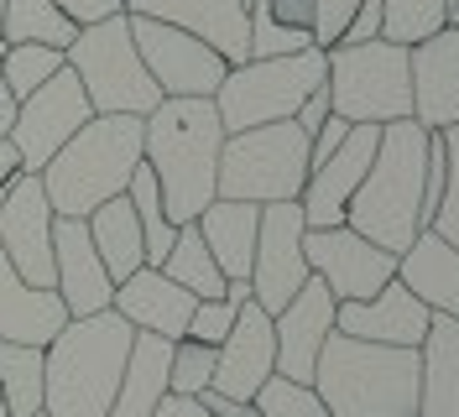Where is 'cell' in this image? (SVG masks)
Listing matches in <instances>:
<instances>
[{
	"label": "cell",
	"mask_w": 459,
	"mask_h": 417,
	"mask_svg": "<svg viewBox=\"0 0 459 417\" xmlns=\"http://www.w3.org/2000/svg\"><path fill=\"white\" fill-rule=\"evenodd\" d=\"M152 417H209V413L199 407V396H172V391H168V396L157 402V413H152Z\"/></svg>",
	"instance_id": "41"
},
{
	"label": "cell",
	"mask_w": 459,
	"mask_h": 417,
	"mask_svg": "<svg viewBox=\"0 0 459 417\" xmlns=\"http://www.w3.org/2000/svg\"><path fill=\"white\" fill-rule=\"evenodd\" d=\"M308 136L277 120V126H251L235 131L220 146V178H214V198H235V204H292L308 183Z\"/></svg>",
	"instance_id": "8"
},
{
	"label": "cell",
	"mask_w": 459,
	"mask_h": 417,
	"mask_svg": "<svg viewBox=\"0 0 459 417\" xmlns=\"http://www.w3.org/2000/svg\"><path fill=\"white\" fill-rule=\"evenodd\" d=\"M120 5H126V0H120Z\"/></svg>",
	"instance_id": "51"
},
{
	"label": "cell",
	"mask_w": 459,
	"mask_h": 417,
	"mask_svg": "<svg viewBox=\"0 0 459 417\" xmlns=\"http://www.w3.org/2000/svg\"><path fill=\"white\" fill-rule=\"evenodd\" d=\"M68 68L79 74L94 115H152L162 105V89L152 83L142 53L131 42V16L115 11L94 27H79L68 42Z\"/></svg>",
	"instance_id": "9"
},
{
	"label": "cell",
	"mask_w": 459,
	"mask_h": 417,
	"mask_svg": "<svg viewBox=\"0 0 459 417\" xmlns=\"http://www.w3.org/2000/svg\"><path fill=\"white\" fill-rule=\"evenodd\" d=\"M251 413L256 417H329V407L318 402L314 387L287 381V376H266L261 391L251 396Z\"/></svg>",
	"instance_id": "34"
},
{
	"label": "cell",
	"mask_w": 459,
	"mask_h": 417,
	"mask_svg": "<svg viewBox=\"0 0 459 417\" xmlns=\"http://www.w3.org/2000/svg\"><path fill=\"white\" fill-rule=\"evenodd\" d=\"M0 16H5V0H0Z\"/></svg>",
	"instance_id": "46"
},
{
	"label": "cell",
	"mask_w": 459,
	"mask_h": 417,
	"mask_svg": "<svg viewBox=\"0 0 459 417\" xmlns=\"http://www.w3.org/2000/svg\"><path fill=\"white\" fill-rule=\"evenodd\" d=\"M0 417H11V413H5V402H0Z\"/></svg>",
	"instance_id": "45"
},
{
	"label": "cell",
	"mask_w": 459,
	"mask_h": 417,
	"mask_svg": "<svg viewBox=\"0 0 459 417\" xmlns=\"http://www.w3.org/2000/svg\"><path fill=\"white\" fill-rule=\"evenodd\" d=\"M136 329L105 308L89 318H68L42 350V413L48 417H105L120 387Z\"/></svg>",
	"instance_id": "3"
},
{
	"label": "cell",
	"mask_w": 459,
	"mask_h": 417,
	"mask_svg": "<svg viewBox=\"0 0 459 417\" xmlns=\"http://www.w3.org/2000/svg\"><path fill=\"white\" fill-rule=\"evenodd\" d=\"M407 79H412V120L423 131L459 126V31L438 27L433 37L407 48Z\"/></svg>",
	"instance_id": "17"
},
{
	"label": "cell",
	"mask_w": 459,
	"mask_h": 417,
	"mask_svg": "<svg viewBox=\"0 0 459 417\" xmlns=\"http://www.w3.org/2000/svg\"><path fill=\"white\" fill-rule=\"evenodd\" d=\"M16 172H22V157H16V146H11V141H0V188H5Z\"/></svg>",
	"instance_id": "43"
},
{
	"label": "cell",
	"mask_w": 459,
	"mask_h": 417,
	"mask_svg": "<svg viewBox=\"0 0 459 417\" xmlns=\"http://www.w3.org/2000/svg\"><path fill=\"white\" fill-rule=\"evenodd\" d=\"M329 57V110L350 126H392L412 120V79H407V48L371 37V42H334Z\"/></svg>",
	"instance_id": "6"
},
{
	"label": "cell",
	"mask_w": 459,
	"mask_h": 417,
	"mask_svg": "<svg viewBox=\"0 0 459 417\" xmlns=\"http://www.w3.org/2000/svg\"><path fill=\"white\" fill-rule=\"evenodd\" d=\"M162 277H172L183 292H194V298H225V272L214 266V256H209V246H204L199 224H178V240H172V250L162 256V266H157Z\"/></svg>",
	"instance_id": "29"
},
{
	"label": "cell",
	"mask_w": 459,
	"mask_h": 417,
	"mask_svg": "<svg viewBox=\"0 0 459 417\" xmlns=\"http://www.w3.org/2000/svg\"><path fill=\"white\" fill-rule=\"evenodd\" d=\"M16 105H22V100H16V94L5 89V79H0V141L11 136V120H16Z\"/></svg>",
	"instance_id": "42"
},
{
	"label": "cell",
	"mask_w": 459,
	"mask_h": 417,
	"mask_svg": "<svg viewBox=\"0 0 459 417\" xmlns=\"http://www.w3.org/2000/svg\"><path fill=\"white\" fill-rule=\"evenodd\" d=\"M412 417H459V324L433 313L418 344V413Z\"/></svg>",
	"instance_id": "25"
},
{
	"label": "cell",
	"mask_w": 459,
	"mask_h": 417,
	"mask_svg": "<svg viewBox=\"0 0 459 417\" xmlns=\"http://www.w3.org/2000/svg\"><path fill=\"white\" fill-rule=\"evenodd\" d=\"M303 209L292 204H261V230H256V256H251V303L266 313H282L292 292L314 277L303 261Z\"/></svg>",
	"instance_id": "13"
},
{
	"label": "cell",
	"mask_w": 459,
	"mask_h": 417,
	"mask_svg": "<svg viewBox=\"0 0 459 417\" xmlns=\"http://www.w3.org/2000/svg\"><path fill=\"white\" fill-rule=\"evenodd\" d=\"M235 313L240 308L225 303V298H204V303H194V318H188V334L183 339H199V344H225V334L235 329Z\"/></svg>",
	"instance_id": "37"
},
{
	"label": "cell",
	"mask_w": 459,
	"mask_h": 417,
	"mask_svg": "<svg viewBox=\"0 0 459 417\" xmlns=\"http://www.w3.org/2000/svg\"><path fill=\"white\" fill-rule=\"evenodd\" d=\"M314 391L329 417H412L418 413V350L366 344L329 334L314 365Z\"/></svg>",
	"instance_id": "5"
},
{
	"label": "cell",
	"mask_w": 459,
	"mask_h": 417,
	"mask_svg": "<svg viewBox=\"0 0 459 417\" xmlns=\"http://www.w3.org/2000/svg\"><path fill=\"white\" fill-rule=\"evenodd\" d=\"M360 0H314V48H334L344 42V27L355 22Z\"/></svg>",
	"instance_id": "38"
},
{
	"label": "cell",
	"mask_w": 459,
	"mask_h": 417,
	"mask_svg": "<svg viewBox=\"0 0 459 417\" xmlns=\"http://www.w3.org/2000/svg\"><path fill=\"white\" fill-rule=\"evenodd\" d=\"M376 141H381V126H350V136L340 141V152L329 162H318L298 194V209H303V224L308 230H334L344 224V209L360 188V178L371 172Z\"/></svg>",
	"instance_id": "15"
},
{
	"label": "cell",
	"mask_w": 459,
	"mask_h": 417,
	"mask_svg": "<svg viewBox=\"0 0 459 417\" xmlns=\"http://www.w3.org/2000/svg\"><path fill=\"white\" fill-rule=\"evenodd\" d=\"M142 157L157 172L168 220L194 224L214 204L220 146H225V126H220L214 100H162L152 115H142Z\"/></svg>",
	"instance_id": "1"
},
{
	"label": "cell",
	"mask_w": 459,
	"mask_h": 417,
	"mask_svg": "<svg viewBox=\"0 0 459 417\" xmlns=\"http://www.w3.org/2000/svg\"><path fill=\"white\" fill-rule=\"evenodd\" d=\"M303 261H308V272L334 292V303H366V298H376L386 282L397 277V256L371 246V240L355 235L350 224L308 230V235H303Z\"/></svg>",
	"instance_id": "12"
},
{
	"label": "cell",
	"mask_w": 459,
	"mask_h": 417,
	"mask_svg": "<svg viewBox=\"0 0 459 417\" xmlns=\"http://www.w3.org/2000/svg\"><path fill=\"white\" fill-rule=\"evenodd\" d=\"M63 324H68L63 298H57L53 287H31V282H22L16 266L5 261V250H0V339L48 350Z\"/></svg>",
	"instance_id": "23"
},
{
	"label": "cell",
	"mask_w": 459,
	"mask_h": 417,
	"mask_svg": "<svg viewBox=\"0 0 459 417\" xmlns=\"http://www.w3.org/2000/svg\"><path fill=\"white\" fill-rule=\"evenodd\" d=\"M94 110H89V94L74 68H63L42 83L37 94H27L16 105V120H11V146L22 157V172H42L63 152V141L79 136V126H89Z\"/></svg>",
	"instance_id": "11"
},
{
	"label": "cell",
	"mask_w": 459,
	"mask_h": 417,
	"mask_svg": "<svg viewBox=\"0 0 459 417\" xmlns=\"http://www.w3.org/2000/svg\"><path fill=\"white\" fill-rule=\"evenodd\" d=\"M433 313L397 277L386 282L376 298L366 303H340L334 308V329L350 334V339H366V344H397V350H418L423 334H429Z\"/></svg>",
	"instance_id": "21"
},
{
	"label": "cell",
	"mask_w": 459,
	"mask_h": 417,
	"mask_svg": "<svg viewBox=\"0 0 459 417\" xmlns=\"http://www.w3.org/2000/svg\"><path fill=\"white\" fill-rule=\"evenodd\" d=\"M449 5H455V0H449Z\"/></svg>",
	"instance_id": "50"
},
{
	"label": "cell",
	"mask_w": 459,
	"mask_h": 417,
	"mask_svg": "<svg viewBox=\"0 0 459 417\" xmlns=\"http://www.w3.org/2000/svg\"><path fill=\"white\" fill-rule=\"evenodd\" d=\"M240 5H246V11H251V0H240Z\"/></svg>",
	"instance_id": "47"
},
{
	"label": "cell",
	"mask_w": 459,
	"mask_h": 417,
	"mask_svg": "<svg viewBox=\"0 0 459 417\" xmlns=\"http://www.w3.org/2000/svg\"><path fill=\"white\" fill-rule=\"evenodd\" d=\"M126 16H146V22L194 31L230 68L251 57V11L240 0H126Z\"/></svg>",
	"instance_id": "19"
},
{
	"label": "cell",
	"mask_w": 459,
	"mask_h": 417,
	"mask_svg": "<svg viewBox=\"0 0 459 417\" xmlns=\"http://www.w3.org/2000/svg\"><path fill=\"white\" fill-rule=\"evenodd\" d=\"M438 136H444L449 178H444V194H438V209L429 214V224H423V230H433L438 240H449V246H459V126H449V131H438Z\"/></svg>",
	"instance_id": "36"
},
{
	"label": "cell",
	"mask_w": 459,
	"mask_h": 417,
	"mask_svg": "<svg viewBox=\"0 0 459 417\" xmlns=\"http://www.w3.org/2000/svg\"><path fill=\"white\" fill-rule=\"evenodd\" d=\"M429 136L418 120H392L381 126L371 172L360 178V188L344 209V224L355 235H366L371 246L402 250L423 235V172H429Z\"/></svg>",
	"instance_id": "2"
},
{
	"label": "cell",
	"mask_w": 459,
	"mask_h": 417,
	"mask_svg": "<svg viewBox=\"0 0 459 417\" xmlns=\"http://www.w3.org/2000/svg\"><path fill=\"white\" fill-rule=\"evenodd\" d=\"M84 224H89V240H94V250H100V261H105V272H110L115 287L146 266V235H142L136 209L126 204V194L110 198V204H100Z\"/></svg>",
	"instance_id": "28"
},
{
	"label": "cell",
	"mask_w": 459,
	"mask_h": 417,
	"mask_svg": "<svg viewBox=\"0 0 459 417\" xmlns=\"http://www.w3.org/2000/svg\"><path fill=\"white\" fill-rule=\"evenodd\" d=\"M334 292L318 277H308L282 313H272V339H277V376L314 387V365L324 339L334 334Z\"/></svg>",
	"instance_id": "16"
},
{
	"label": "cell",
	"mask_w": 459,
	"mask_h": 417,
	"mask_svg": "<svg viewBox=\"0 0 459 417\" xmlns=\"http://www.w3.org/2000/svg\"><path fill=\"white\" fill-rule=\"evenodd\" d=\"M63 68H68L63 48H37V42L5 48V42H0V79H5V89H11L16 100L37 94V89L53 79V74H63Z\"/></svg>",
	"instance_id": "32"
},
{
	"label": "cell",
	"mask_w": 459,
	"mask_h": 417,
	"mask_svg": "<svg viewBox=\"0 0 459 417\" xmlns=\"http://www.w3.org/2000/svg\"><path fill=\"white\" fill-rule=\"evenodd\" d=\"M31 417H48V413H31Z\"/></svg>",
	"instance_id": "49"
},
{
	"label": "cell",
	"mask_w": 459,
	"mask_h": 417,
	"mask_svg": "<svg viewBox=\"0 0 459 417\" xmlns=\"http://www.w3.org/2000/svg\"><path fill=\"white\" fill-rule=\"evenodd\" d=\"M131 42L142 53L152 83L162 89V100H214V89L225 83L230 63L204 37L194 31H178L168 22H146L131 16Z\"/></svg>",
	"instance_id": "10"
},
{
	"label": "cell",
	"mask_w": 459,
	"mask_h": 417,
	"mask_svg": "<svg viewBox=\"0 0 459 417\" xmlns=\"http://www.w3.org/2000/svg\"><path fill=\"white\" fill-rule=\"evenodd\" d=\"M438 27H449V0H381V37L386 42H423Z\"/></svg>",
	"instance_id": "33"
},
{
	"label": "cell",
	"mask_w": 459,
	"mask_h": 417,
	"mask_svg": "<svg viewBox=\"0 0 459 417\" xmlns=\"http://www.w3.org/2000/svg\"><path fill=\"white\" fill-rule=\"evenodd\" d=\"M397 282L429 308L459 324V246L438 240L433 230H423L412 246L397 256Z\"/></svg>",
	"instance_id": "24"
},
{
	"label": "cell",
	"mask_w": 459,
	"mask_h": 417,
	"mask_svg": "<svg viewBox=\"0 0 459 417\" xmlns=\"http://www.w3.org/2000/svg\"><path fill=\"white\" fill-rule=\"evenodd\" d=\"M199 407L209 417H256L251 413V402H230V396H220V391H209V387L199 391Z\"/></svg>",
	"instance_id": "40"
},
{
	"label": "cell",
	"mask_w": 459,
	"mask_h": 417,
	"mask_svg": "<svg viewBox=\"0 0 459 417\" xmlns=\"http://www.w3.org/2000/svg\"><path fill=\"white\" fill-rule=\"evenodd\" d=\"M209 381H214V344L172 339V365H168V391L172 396H199Z\"/></svg>",
	"instance_id": "35"
},
{
	"label": "cell",
	"mask_w": 459,
	"mask_h": 417,
	"mask_svg": "<svg viewBox=\"0 0 459 417\" xmlns=\"http://www.w3.org/2000/svg\"><path fill=\"white\" fill-rule=\"evenodd\" d=\"M329 79V57L324 48H303V53H282V57H246L225 74V83L214 89V110L225 136L251 131V126H277L292 120L298 105L324 89Z\"/></svg>",
	"instance_id": "7"
},
{
	"label": "cell",
	"mask_w": 459,
	"mask_h": 417,
	"mask_svg": "<svg viewBox=\"0 0 459 417\" xmlns=\"http://www.w3.org/2000/svg\"><path fill=\"white\" fill-rule=\"evenodd\" d=\"M142 136V115H94L79 136L63 141V152L37 172L57 220H89L100 204L126 194L131 172L146 162Z\"/></svg>",
	"instance_id": "4"
},
{
	"label": "cell",
	"mask_w": 459,
	"mask_h": 417,
	"mask_svg": "<svg viewBox=\"0 0 459 417\" xmlns=\"http://www.w3.org/2000/svg\"><path fill=\"white\" fill-rule=\"evenodd\" d=\"M266 376H277V339H272V313L256 303H240L235 329L225 334V344L214 350V381L209 391H220L230 402H251Z\"/></svg>",
	"instance_id": "18"
},
{
	"label": "cell",
	"mask_w": 459,
	"mask_h": 417,
	"mask_svg": "<svg viewBox=\"0 0 459 417\" xmlns=\"http://www.w3.org/2000/svg\"><path fill=\"white\" fill-rule=\"evenodd\" d=\"M168 365H172V339L162 334H136L131 339V355L120 370V387L105 417H152L157 402L168 396Z\"/></svg>",
	"instance_id": "27"
},
{
	"label": "cell",
	"mask_w": 459,
	"mask_h": 417,
	"mask_svg": "<svg viewBox=\"0 0 459 417\" xmlns=\"http://www.w3.org/2000/svg\"><path fill=\"white\" fill-rule=\"evenodd\" d=\"M53 292L63 298L68 318H89L115 303V282L84 220H53Z\"/></svg>",
	"instance_id": "20"
},
{
	"label": "cell",
	"mask_w": 459,
	"mask_h": 417,
	"mask_svg": "<svg viewBox=\"0 0 459 417\" xmlns=\"http://www.w3.org/2000/svg\"><path fill=\"white\" fill-rule=\"evenodd\" d=\"M53 5L74 22V27H94V22H105V16H115V11H126L120 0H53Z\"/></svg>",
	"instance_id": "39"
},
{
	"label": "cell",
	"mask_w": 459,
	"mask_h": 417,
	"mask_svg": "<svg viewBox=\"0 0 459 417\" xmlns=\"http://www.w3.org/2000/svg\"><path fill=\"white\" fill-rule=\"evenodd\" d=\"M449 27H455V31H459V22H449Z\"/></svg>",
	"instance_id": "48"
},
{
	"label": "cell",
	"mask_w": 459,
	"mask_h": 417,
	"mask_svg": "<svg viewBox=\"0 0 459 417\" xmlns=\"http://www.w3.org/2000/svg\"><path fill=\"white\" fill-rule=\"evenodd\" d=\"M194 292H183L172 277H162L157 266H142L136 277H126L115 287V313L136 334H162V339H183L188 318H194Z\"/></svg>",
	"instance_id": "22"
},
{
	"label": "cell",
	"mask_w": 459,
	"mask_h": 417,
	"mask_svg": "<svg viewBox=\"0 0 459 417\" xmlns=\"http://www.w3.org/2000/svg\"><path fill=\"white\" fill-rule=\"evenodd\" d=\"M0 402L11 417L42 413V350L0 339Z\"/></svg>",
	"instance_id": "31"
},
{
	"label": "cell",
	"mask_w": 459,
	"mask_h": 417,
	"mask_svg": "<svg viewBox=\"0 0 459 417\" xmlns=\"http://www.w3.org/2000/svg\"><path fill=\"white\" fill-rule=\"evenodd\" d=\"M53 204L37 172H16L0 198V250L31 287H53Z\"/></svg>",
	"instance_id": "14"
},
{
	"label": "cell",
	"mask_w": 459,
	"mask_h": 417,
	"mask_svg": "<svg viewBox=\"0 0 459 417\" xmlns=\"http://www.w3.org/2000/svg\"><path fill=\"white\" fill-rule=\"evenodd\" d=\"M79 37V27L57 11L53 0H5V16H0V42L16 48V42H37V48H63Z\"/></svg>",
	"instance_id": "30"
},
{
	"label": "cell",
	"mask_w": 459,
	"mask_h": 417,
	"mask_svg": "<svg viewBox=\"0 0 459 417\" xmlns=\"http://www.w3.org/2000/svg\"><path fill=\"white\" fill-rule=\"evenodd\" d=\"M199 235L225 282H251V256H256V230H261V204H235V198H214L199 220Z\"/></svg>",
	"instance_id": "26"
},
{
	"label": "cell",
	"mask_w": 459,
	"mask_h": 417,
	"mask_svg": "<svg viewBox=\"0 0 459 417\" xmlns=\"http://www.w3.org/2000/svg\"><path fill=\"white\" fill-rule=\"evenodd\" d=\"M449 22H459V0H455V5H449Z\"/></svg>",
	"instance_id": "44"
}]
</instances>
